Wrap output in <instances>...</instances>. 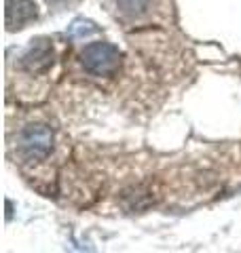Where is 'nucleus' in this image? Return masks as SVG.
Segmentation results:
<instances>
[{
  "instance_id": "f257e3e1",
  "label": "nucleus",
  "mask_w": 241,
  "mask_h": 253,
  "mask_svg": "<svg viewBox=\"0 0 241 253\" xmlns=\"http://www.w3.org/2000/svg\"><path fill=\"white\" fill-rule=\"evenodd\" d=\"M120 61H123V55H120L119 46L106 41L89 42L80 51L83 68L95 76H112L120 68Z\"/></svg>"
},
{
  "instance_id": "f03ea898",
  "label": "nucleus",
  "mask_w": 241,
  "mask_h": 253,
  "mask_svg": "<svg viewBox=\"0 0 241 253\" xmlns=\"http://www.w3.org/2000/svg\"><path fill=\"white\" fill-rule=\"evenodd\" d=\"M53 150V131L43 123H32L19 133V152L28 161H45Z\"/></svg>"
},
{
  "instance_id": "7ed1b4c3",
  "label": "nucleus",
  "mask_w": 241,
  "mask_h": 253,
  "mask_svg": "<svg viewBox=\"0 0 241 253\" xmlns=\"http://www.w3.org/2000/svg\"><path fill=\"white\" fill-rule=\"evenodd\" d=\"M19 66L30 74H40L47 72L53 66V44L49 38L38 36L34 41H30L28 49L23 51Z\"/></svg>"
},
{
  "instance_id": "20e7f679",
  "label": "nucleus",
  "mask_w": 241,
  "mask_h": 253,
  "mask_svg": "<svg viewBox=\"0 0 241 253\" xmlns=\"http://www.w3.org/2000/svg\"><path fill=\"white\" fill-rule=\"evenodd\" d=\"M36 17L38 4L34 0H4V23L9 32L30 26Z\"/></svg>"
},
{
  "instance_id": "39448f33",
  "label": "nucleus",
  "mask_w": 241,
  "mask_h": 253,
  "mask_svg": "<svg viewBox=\"0 0 241 253\" xmlns=\"http://www.w3.org/2000/svg\"><path fill=\"white\" fill-rule=\"evenodd\" d=\"M115 4L125 17H140L142 13H146L150 0H115Z\"/></svg>"
},
{
  "instance_id": "423d86ee",
  "label": "nucleus",
  "mask_w": 241,
  "mask_h": 253,
  "mask_svg": "<svg viewBox=\"0 0 241 253\" xmlns=\"http://www.w3.org/2000/svg\"><path fill=\"white\" fill-rule=\"evenodd\" d=\"M98 32V26H95L93 21L89 19H74L70 23V34L74 36V38H85V36H89V34H95Z\"/></svg>"
}]
</instances>
